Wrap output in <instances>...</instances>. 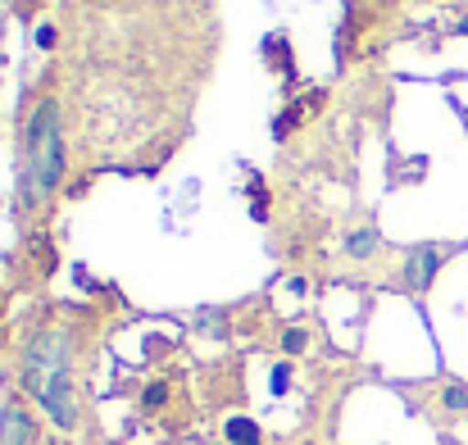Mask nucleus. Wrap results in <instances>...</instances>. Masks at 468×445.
<instances>
[{
    "label": "nucleus",
    "mask_w": 468,
    "mask_h": 445,
    "mask_svg": "<svg viewBox=\"0 0 468 445\" xmlns=\"http://www.w3.org/2000/svg\"><path fill=\"white\" fill-rule=\"evenodd\" d=\"M23 382L41 400V409L55 419V428H78V396H73V359L69 341L59 332H41L27 345L23 359Z\"/></svg>",
    "instance_id": "obj_1"
},
{
    "label": "nucleus",
    "mask_w": 468,
    "mask_h": 445,
    "mask_svg": "<svg viewBox=\"0 0 468 445\" xmlns=\"http://www.w3.org/2000/svg\"><path fill=\"white\" fill-rule=\"evenodd\" d=\"M64 137H59V110L50 96L37 101L27 132H23V205H41L64 182Z\"/></svg>",
    "instance_id": "obj_2"
},
{
    "label": "nucleus",
    "mask_w": 468,
    "mask_h": 445,
    "mask_svg": "<svg viewBox=\"0 0 468 445\" xmlns=\"http://www.w3.org/2000/svg\"><path fill=\"white\" fill-rule=\"evenodd\" d=\"M446 260H451V246H437V241L410 246V255H405V287L410 291H428L437 282V273L446 269Z\"/></svg>",
    "instance_id": "obj_3"
},
{
    "label": "nucleus",
    "mask_w": 468,
    "mask_h": 445,
    "mask_svg": "<svg viewBox=\"0 0 468 445\" xmlns=\"http://www.w3.org/2000/svg\"><path fill=\"white\" fill-rule=\"evenodd\" d=\"M341 250H346L350 260H373V255L382 250V237H378V228L368 223V228H355V232L341 241Z\"/></svg>",
    "instance_id": "obj_4"
},
{
    "label": "nucleus",
    "mask_w": 468,
    "mask_h": 445,
    "mask_svg": "<svg viewBox=\"0 0 468 445\" xmlns=\"http://www.w3.org/2000/svg\"><path fill=\"white\" fill-rule=\"evenodd\" d=\"M32 441V423L23 409H5L0 414V445H27Z\"/></svg>",
    "instance_id": "obj_5"
},
{
    "label": "nucleus",
    "mask_w": 468,
    "mask_h": 445,
    "mask_svg": "<svg viewBox=\"0 0 468 445\" xmlns=\"http://www.w3.org/2000/svg\"><path fill=\"white\" fill-rule=\"evenodd\" d=\"M228 441L232 445H260V428L250 423V419H228Z\"/></svg>",
    "instance_id": "obj_6"
},
{
    "label": "nucleus",
    "mask_w": 468,
    "mask_h": 445,
    "mask_svg": "<svg viewBox=\"0 0 468 445\" xmlns=\"http://www.w3.org/2000/svg\"><path fill=\"white\" fill-rule=\"evenodd\" d=\"M441 405H446L451 414H464L468 409V387L464 382H446V387H441Z\"/></svg>",
    "instance_id": "obj_7"
},
{
    "label": "nucleus",
    "mask_w": 468,
    "mask_h": 445,
    "mask_svg": "<svg viewBox=\"0 0 468 445\" xmlns=\"http://www.w3.org/2000/svg\"><path fill=\"white\" fill-rule=\"evenodd\" d=\"M305 345H310V332H305V327H287V332H282V350H287V355H301Z\"/></svg>",
    "instance_id": "obj_8"
},
{
    "label": "nucleus",
    "mask_w": 468,
    "mask_h": 445,
    "mask_svg": "<svg viewBox=\"0 0 468 445\" xmlns=\"http://www.w3.org/2000/svg\"><path fill=\"white\" fill-rule=\"evenodd\" d=\"M200 327H205L209 336H223V323H218V313H200Z\"/></svg>",
    "instance_id": "obj_9"
},
{
    "label": "nucleus",
    "mask_w": 468,
    "mask_h": 445,
    "mask_svg": "<svg viewBox=\"0 0 468 445\" xmlns=\"http://www.w3.org/2000/svg\"><path fill=\"white\" fill-rule=\"evenodd\" d=\"M164 396H168V387H164V382L151 387V391H146V409H159V405H164Z\"/></svg>",
    "instance_id": "obj_10"
},
{
    "label": "nucleus",
    "mask_w": 468,
    "mask_h": 445,
    "mask_svg": "<svg viewBox=\"0 0 468 445\" xmlns=\"http://www.w3.org/2000/svg\"><path fill=\"white\" fill-rule=\"evenodd\" d=\"M287 377H292V373H287V368H278V373H273V391H287Z\"/></svg>",
    "instance_id": "obj_11"
},
{
    "label": "nucleus",
    "mask_w": 468,
    "mask_h": 445,
    "mask_svg": "<svg viewBox=\"0 0 468 445\" xmlns=\"http://www.w3.org/2000/svg\"><path fill=\"white\" fill-rule=\"evenodd\" d=\"M451 32H455V37H468V14H464V18H455V23H451Z\"/></svg>",
    "instance_id": "obj_12"
}]
</instances>
